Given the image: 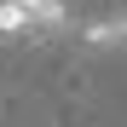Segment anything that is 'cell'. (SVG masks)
<instances>
[{
	"label": "cell",
	"instance_id": "obj_1",
	"mask_svg": "<svg viewBox=\"0 0 127 127\" xmlns=\"http://www.w3.org/2000/svg\"><path fill=\"white\" fill-rule=\"evenodd\" d=\"M81 40L87 46H121V29H116V17H93V23H81Z\"/></svg>",
	"mask_w": 127,
	"mask_h": 127
},
{
	"label": "cell",
	"instance_id": "obj_2",
	"mask_svg": "<svg viewBox=\"0 0 127 127\" xmlns=\"http://www.w3.org/2000/svg\"><path fill=\"white\" fill-rule=\"evenodd\" d=\"M29 23H35V17H29L23 0H0V35H23Z\"/></svg>",
	"mask_w": 127,
	"mask_h": 127
},
{
	"label": "cell",
	"instance_id": "obj_3",
	"mask_svg": "<svg viewBox=\"0 0 127 127\" xmlns=\"http://www.w3.org/2000/svg\"><path fill=\"white\" fill-rule=\"evenodd\" d=\"M35 23H46V29H64V0H23Z\"/></svg>",
	"mask_w": 127,
	"mask_h": 127
}]
</instances>
